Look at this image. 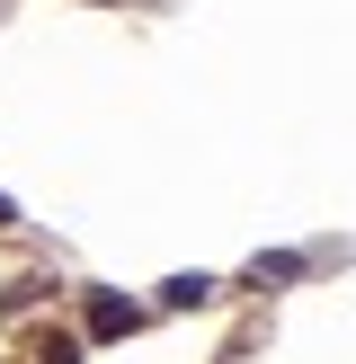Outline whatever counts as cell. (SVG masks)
I'll use <instances>...</instances> for the list:
<instances>
[{
    "mask_svg": "<svg viewBox=\"0 0 356 364\" xmlns=\"http://www.w3.org/2000/svg\"><path fill=\"white\" fill-rule=\"evenodd\" d=\"M36 364H80V338H71V329H45V338H36Z\"/></svg>",
    "mask_w": 356,
    "mask_h": 364,
    "instance_id": "277c9868",
    "label": "cell"
},
{
    "mask_svg": "<svg viewBox=\"0 0 356 364\" xmlns=\"http://www.w3.org/2000/svg\"><path fill=\"white\" fill-rule=\"evenodd\" d=\"M53 294V276H18L9 294H0V320H18V311H36V302Z\"/></svg>",
    "mask_w": 356,
    "mask_h": 364,
    "instance_id": "3957f363",
    "label": "cell"
},
{
    "mask_svg": "<svg viewBox=\"0 0 356 364\" xmlns=\"http://www.w3.org/2000/svg\"><path fill=\"white\" fill-rule=\"evenodd\" d=\"M214 294H223L214 276H169V284H160V302H169V311H196V302H214Z\"/></svg>",
    "mask_w": 356,
    "mask_h": 364,
    "instance_id": "7a4b0ae2",
    "label": "cell"
},
{
    "mask_svg": "<svg viewBox=\"0 0 356 364\" xmlns=\"http://www.w3.org/2000/svg\"><path fill=\"white\" fill-rule=\"evenodd\" d=\"M303 276V258H258V267H249V284H294Z\"/></svg>",
    "mask_w": 356,
    "mask_h": 364,
    "instance_id": "5b68a950",
    "label": "cell"
},
{
    "mask_svg": "<svg viewBox=\"0 0 356 364\" xmlns=\"http://www.w3.org/2000/svg\"><path fill=\"white\" fill-rule=\"evenodd\" d=\"M80 320H89V338H134V329H142V302H125V294H89Z\"/></svg>",
    "mask_w": 356,
    "mask_h": 364,
    "instance_id": "6da1fadb",
    "label": "cell"
},
{
    "mask_svg": "<svg viewBox=\"0 0 356 364\" xmlns=\"http://www.w3.org/2000/svg\"><path fill=\"white\" fill-rule=\"evenodd\" d=\"M0 231H18V205H9V196H0Z\"/></svg>",
    "mask_w": 356,
    "mask_h": 364,
    "instance_id": "8992f818",
    "label": "cell"
}]
</instances>
